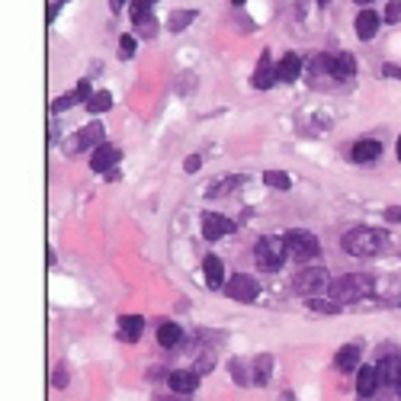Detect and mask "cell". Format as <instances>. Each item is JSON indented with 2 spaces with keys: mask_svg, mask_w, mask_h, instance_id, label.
<instances>
[{
  "mask_svg": "<svg viewBox=\"0 0 401 401\" xmlns=\"http://www.w3.org/2000/svg\"><path fill=\"white\" fill-rule=\"evenodd\" d=\"M263 183L273 186V190H289V186H293V177L283 174V170H263Z\"/></svg>",
  "mask_w": 401,
  "mask_h": 401,
  "instance_id": "cell-23",
  "label": "cell"
},
{
  "mask_svg": "<svg viewBox=\"0 0 401 401\" xmlns=\"http://www.w3.org/2000/svg\"><path fill=\"white\" fill-rule=\"evenodd\" d=\"M225 295L234 302H254L260 295V279H254V276H247V273L231 276L225 283Z\"/></svg>",
  "mask_w": 401,
  "mask_h": 401,
  "instance_id": "cell-5",
  "label": "cell"
},
{
  "mask_svg": "<svg viewBox=\"0 0 401 401\" xmlns=\"http://www.w3.org/2000/svg\"><path fill=\"white\" fill-rule=\"evenodd\" d=\"M122 161V151L113 148V145H97V151L90 154V167L97 174H109V170H116V164Z\"/></svg>",
  "mask_w": 401,
  "mask_h": 401,
  "instance_id": "cell-7",
  "label": "cell"
},
{
  "mask_svg": "<svg viewBox=\"0 0 401 401\" xmlns=\"http://www.w3.org/2000/svg\"><path fill=\"white\" fill-rule=\"evenodd\" d=\"M180 337H183V331H180V325H174V321H164V325L158 327V343L161 347H177Z\"/></svg>",
  "mask_w": 401,
  "mask_h": 401,
  "instance_id": "cell-21",
  "label": "cell"
},
{
  "mask_svg": "<svg viewBox=\"0 0 401 401\" xmlns=\"http://www.w3.org/2000/svg\"><path fill=\"white\" fill-rule=\"evenodd\" d=\"M334 366L341 369V373H350V369L359 366V350L353 347V343H347V347H341L334 357Z\"/></svg>",
  "mask_w": 401,
  "mask_h": 401,
  "instance_id": "cell-20",
  "label": "cell"
},
{
  "mask_svg": "<svg viewBox=\"0 0 401 401\" xmlns=\"http://www.w3.org/2000/svg\"><path fill=\"white\" fill-rule=\"evenodd\" d=\"M327 289H331V295H334V299L343 305V302L363 299V295L373 289V279H369L366 273H350V276H341V279H334Z\"/></svg>",
  "mask_w": 401,
  "mask_h": 401,
  "instance_id": "cell-3",
  "label": "cell"
},
{
  "mask_svg": "<svg viewBox=\"0 0 401 401\" xmlns=\"http://www.w3.org/2000/svg\"><path fill=\"white\" fill-rule=\"evenodd\" d=\"M286 238H260L257 244H254V260H257V267L263 270V273H273V270H279L286 263Z\"/></svg>",
  "mask_w": 401,
  "mask_h": 401,
  "instance_id": "cell-2",
  "label": "cell"
},
{
  "mask_svg": "<svg viewBox=\"0 0 401 401\" xmlns=\"http://www.w3.org/2000/svg\"><path fill=\"white\" fill-rule=\"evenodd\" d=\"M376 29H379V17L373 13V10H363L357 17V35L363 39V42H369L373 35H376Z\"/></svg>",
  "mask_w": 401,
  "mask_h": 401,
  "instance_id": "cell-19",
  "label": "cell"
},
{
  "mask_svg": "<svg viewBox=\"0 0 401 401\" xmlns=\"http://www.w3.org/2000/svg\"><path fill=\"white\" fill-rule=\"evenodd\" d=\"M353 74H357V61H353V55H347V51L331 55V77H334V81H350Z\"/></svg>",
  "mask_w": 401,
  "mask_h": 401,
  "instance_id": "cell-14",
  "label": "cell"
},
{
  "mask_svg": "<svg viewBox=\"0 0 401 401\" xmlns=\"http://www.w3.org/2000/svg\"><path fill=\"white\" fill-rule=\"evenodd\" d=\"M202 273H206V286H209V289H225V267H222L218 257L202 260Z\"/></svg>",
  "mask_w": 401,
  "mask_h": 401,
  "instance_id": "cell-16",
  "label": "cell"
},
{
  "mask_svg": "<svg viewBox=\"0 0 401 401\" xmlns=\"http://www.w3.org/2000/svg\"><path fill=\"white\" fill-rule=\"evenodd\" d=\"M382 74H385V77H401V67H398V65H385Z\"/></svg>",
  "mask_w": 401,
  "mask_h": 401,
  "instance_id": "cell-35",
  "label": "cell"
},
{
  "mask_svg": "<svg viewBox=\"0 0 401 401\" xmlns=\"http://www.w3.org/2000/svg\"><path fill=\"white\" fill-rule=\"evenodd\" d=\"M309 71L311 74H331V55H315L309 61Z\"/></svg>",
  "mask_w": 401,
  "mask_h": 401,
  "instance_id": "cell-27",
  "label": "cell"
},
{
  "mask_svg": "<svg viewBox=\"0 0 401 401\" xmlns=\"http://www.w3.org/2000/svg\"><path fill=\"white\" fill-rule=\"evenodd\" d=\"M376 369H379V382H385V385H395L401 379V359L398 357H385Z\"/></svg>",
  "mask_w": 401,
  "mask_h": 401,
  "instance_id": "cell-18",
  "label": "cell"
},
{
  "mask_svg": "<svg viewBox=\"0 0 401 401\" xmlns=\"http://www.w3.org/2000/svg\"><path fill=\"white\" fill-rule=\"evenodd\" d=\"M77 100H81V97H77V90L74 93H65V97H58V100L51 103V113H65V109H71Z\"/></svg>",
  "mask_w": 401,
  "mask_h": 401,
  "instance_id": "cell-30",
  "label": "cell"
},
{
  "mask_svg": "<svg viewBox=\"0 0 401 401\" xmlns=\"http://www.w3.org/2000/svg\"><path fill=\"white\" fill-rule=\"evenodd\" d=\"M341 244L343 251L353 254V257H376L392 244V234L385 228H353V231L343 234Z\"/></svg>",
  "mask_w": 401,
  "mask_h": 401,
  "instance_id": "cell-1",
  "label": "cell"
},
{
  "mask_svg": "<svg viewBox=\"0 0 401 401\" xmlns=\"http://www.w3.org/2000/svg\"><path fill=\"white\" fill-rule=\"evenodd\" d=\"M145 331V318L142 315H122L119 318V337L122 341H138Z\"/></svg>",
  "mask_w": 401,
  "mask_h": 401,
  "instance_id": "cell-17",
  "label": "cell"
},
{
  "mask_svg": "<svg viewBox=\"0 0 401 401\" xmlns=\"http://www.w3.org/2000/svg\"><path fill=\"white\" fill-rule=\"evenodd\" d=\"M379 154H382V145H379L376 138H363V142H357L350 151V158L357 161V164H373Z\"/></svg>",
  "mask_w": 401,
  "mask_h": 401,
  "instance_id": "cell-13",
  "label": "cell"
},
{
  "mask_svg": "<svg viewBox=\"0 0 401 401\" xmlns=\"http://www.w3.org/2000/svg\"><path fill=\"white\" fill-rule=\"evenodd\" d=\"M270 366H273V359L270 357H257L254 359V385H263L270 379Z\"/></svg>",
  "mask_w": 401,
  "mask_h": 401,
  "instance_id": "cell-25",
  "label": "cell"
},
{
  "mask_svg": "<svg viewBox=\"0 0 401 401\" xmlns=\"http://www.w3.org/2000/svg\"><path fill=\"white\" fill-rule=\"evenodd\" d=\"M385 19L388 23H401V0H388V7H385Z\"/></svg>",
  "mask_w": 401,
  "mask_h": 401,
  "instance_id": "cell-31",
  "label": "cell"
},
{
  "mask_svg": "<svg viewBox=\"0 0 401 401\" xmlns=\"http://www.w3.org/2000/svg\"><path fill=\"white\" fill-rule=\"evenodd\" d=\"M51 385H55V388H65V385H67V369H55V376H51Z\"/></svg>",
  "mask_w": 401,
  "mask_h": 401,
  "instance_id": "cell-32",
  "label": "cell"
},
{
  "mask_svg": "<svg viewBox=\"0 0 401 401\" xmlns=\"http://www.w3.org/2000/svg\"><path fill=\"white\" fill-rule=\"evenodd\" d=\"M398 161H401V135H398Z\"/></svg>",
  "mask_w": 401,
  "mask_h": 401,
  "instance_id": "cell-40",
  "label": "cell"
},
{
  "mask_svg": "<svg viewBox=\"0 0 401 401\" xmlns=\"http://www.w3.org/2000/svg\"><path fill=\"white\" fill-rule=\"evenodd\" d=\"M309 309L311 311H321V315H337V311H341V305H334V302H325V299H315V295H311Z\"/></svg>",
  "mask_w": 401,
  "mask_h": 401,
  "instance_id": "cell-28",
  "label": "cell"
},
{
  "mask_svg": "<svg viewBox=\"0 0 401 401\" xmlns=\"http://www.w3.org/2000/svg\"><path fill=\"white\" fill-rule=\"evenodd\" d=\"M379 388V369L376 366H359L357 369V395L359 398H373Z\"/></svg>",
  "mask_w": 401,
  "mask_h": 401,
  "instance_id": "cell-11",
  "label": "cell"
},
{
  "mask_svg": "<svg viewBox=\"0 0 401 401\" xmlns=\"http://www.w3.org/2000/svg\"><path fill=\"white\" fill-rule=\"evenodd\" d=\"M154 401H183V395H177V398H161V395H158Z\"/></svg>",
  "mask_w": 401,
  "mask_h": 401,
  "instance_id": "cell-37",
  "label": "cell"
},
{
  "mask_svg": "<svg viewBox=\"0 0 401 401\" xmlns=\"http://www.w3.org/2000/svg\"><path fill=\"white\" fill-rule=\"evenodd\" d=\"M199 164H202V158H199V154H193V158H186L183 167L190 170V174H196V170H199Z\"/></svg>",
  "mask_w": 401,
  "mask_h": 401,
  "instance_id": "cell-33",
  "label": "cell"
},
{
  "mask_svg": "<svg viewBox=\"0 0 401 401\" xmlns=\"http://www.w3.org/2000/svg\"><path fill=\"white\" fill-rule=\"evenodd\" d=\"M357 3H363V7H366V3H373V0H357Z\"/></svg>",
  "mask_w": 401,
  "mask_h": 401,
  "instance_id": "cell-42",
  "label": "cell"
},
{
  "mask_svg": "<svg viewBox=\"0 0 401 401\" xmlns=\"http://www.w3.org/2000/svg\"><path fill=\"white\" fill-rule=\"evenodd\" d=\"M135 49H138V39H135V35L132 33H126V35H122V39H119V58H132V55H135Z\"/></svg>",
  "mask_w": 401,
  "mask_h": 401,
  "instance_id": "cell-26",
  "label": "cell"
},
{
  "mask_svg": "<svg viewBox=\"0 0 401 401\" xmlns=\"http://www.w3.org/2000/svg\"><path fill=\"white\" fill-rule=\"evenodd\" d=\"M395 392H398V398H401V379H398V382H395Z\"/></svg>",
  "mask_w": 401,
  "mask_h": 401,
  "instance_id": "cell-38",
  "label": "cell"
},
{
  "mask_svg": "<svg viewBox=\"0 0 401 401\" xmlns=\"http://www.w3.org/2000/svg\"><path fill=\"white\" fill-rule=\"evenodd\" d=\"M93 145H103V126L100 122H90L87 129H81V132L67 142V151H81V148H93Z\"/></svg>",
  "mask_w": 401,
  "mask_h": 401,
  "instance_id": "cell-10",
  "label": "cell"
},
{
  "mask_svg": "<svg viewBox=\"0 0 401 401\" xmlns=\"http://www.w3.org/2000/svg\"><path fill=\"white\" fill-rule=\"evenodd\" d=\"M193 19H196V10H174L167 17V29L170 33H183Z\"/></svg>",
  "mask_w": 401,
  "mask_h": 401,
  "instance_id": "cell-22",
  "label": "cell"
},
{
  "mask_svg": "<svg viewBox=\"0 0 401 401\" xmlns=\"http://www.w3.org/2000/svg\"><path fill=\"white\" fill-rule=\"evenodd\" d=\"M109 106H113V97H109V90H97L90 100H87V109H90V113H106Z\"/></svg>",
  "mask_w": 401,
  "mask_h": 401,
  "instance_id": "cell-24",
  "label": "cell"
},
{
  "mask_svg": "<svg viewBox=\"0 0 401 401\" xmlns=\"http://www.w3.org/2000/svg\"><path fill=\"white\" fill-rule=\"evenodd\" d=\"M231 3H234V7H241V3H247V0H231Z\"/></svg>",
  "mask_w": 401,
  "mask_h": 401,
  "instance_id": "cell-39",
  "label": "cell"
},
{
  "mask_svg": "<svg viewBox=\"0 0 401 401\" xmlns=\"http://www.w3.org/2000/svg\"><path fill=\"white\" fill-rule=\"evenodd\" d=\"M273 84H276V67L270 65V55L263 51L257 61V71H254V87H257V90H270Z\"/></svg>",
  "mask_w": 401,
  "mask_h": 401,
  "instance_id": "cell-15",
  "label": "cell"
},
{
  "mask_svg": "<svg viewBox=\"0 0 401 401\" xmlns=\"http://www.w3.org/2000/svg\"><path fill=\"white\" fill-rule=\"evenodd\" d=\"M318 3H321V7H327V3H331V0H318Z\"/></svg>",
  "mask_w": 401,
  "mask_h": 401,
  "instance_id": "cell-41",
  "label": "cell"
},
{
  "mask_svg": "<svg viewBox=\"0 0 401 401\" xmlns=\"http://www.w3.org/2000/svg\"><path fill=\"white\" fill-rule=\"evenodd\" d=\"M154 0H132V23H142V19H148V10Z\"/></svg>",
  "mask_w": 401,
  "mask_h": 401,
  "instance_id": "cell-29",
  "label": "cell"
},
{
  "mask_svg": "<svg viewBox=\"0 0 401 401\" xmlns=\"http://www.w3.org/2000/svg\"><path fill=\"white\" fill-rule=\"evenodd\" d=\"M325 286H331V279H327V270L325 267H309V270H302V273L295 276L293 289L299 295H315L318 289H325Z\"/></svg>",
  "mask_w": 401,
  "mask_h": 401,
  "instance_id": "cell-6",
  "label": "cell"
},
{
  "mask_svg": "<svg viewBox=\"0 0 401 401\" xmlns=\"http://www.w3.org/2000/svg\"><path fill=\"white\" fill-rule=\"evenodd\" d=\"M167 382L177 395H193L199 388V373H196V369H174L167 376Z\"/></svg>",
  "mask_w": 401,
  "mask_h": 401,
  "instance_id": "cell-9",
  "label": "cell"
},
{
  "mask_svg": "<svg viewBox=\"0 0 401 401\" xmlns=\"http://www.w3.org/2000/svg\"><path fill=\"white\" fill-rule=\"evenodd\" d=\"M234 231V222L225 215H218V212H206L202 215V234L209 238V241H218V238H225V234Z\"/></svg>",
  "mask_w": 401,
  "mask_h": 401,
  "instance_id": "cell-8",
  "label": "cell"
},
{
  "mask_svg": "<svg viewBox=\"0 0 401 401\" xmlns=\"http://www.w3.org/2000/svg\"><path fill=\"white\" fill-rule=\"evenodd\" d=\"M318 251H321V244H318L315 234H309V231H289L286 234V254H289L293 260H311Z\"/></svg>",
  "mask_w": 401,
  "mask_h": 401,
  "instance_id": "cell-4",
  "label": "cell"
},
{
  "mask_svg": "<svg viewBox=\"0 0 401 401\" xmlns=\"http://www.w3.org/2000/svg\"><path fill=\"white\" fill-rule=\"evenodd\" d=\"M122 3H126V0H109V7H113V10H119Z\"/></svg>",
  "mask_w": 401,
  "mask_h": 401,
  "instance_id": "cell-36",
  "label": "cell"
},
{
  "mask_svg": "<svg viewBox=\"0 0 401 401\" xmlns=\"http://www.w3.org/2000/svg\"><path fill=\"white\" fill-rule=\"evenodd\" d=\"M302 74V58L299 55H283V61L276 65V81H283V84H293V81H299Z\"/></svg>",
  "mask_w": 401,
  "mask_h": 401,
  "instance_id": "cell-12",
  "label": "cell"
},
{
  "mask_svg": "<svg viewBox=\"0 0 401 401\" xmlns=\"http://www.w3.org/2000/svg\"><path fill=\"white\" fill-rule=\"evenodd\" d=\"M385 222H401V206H392V209H385Z\"/></svg>",
  "mask_w": 401,
  "mask_h": 401,
  "instance_id": "cell-34",
  "label": "cell"
}]
</instances>
